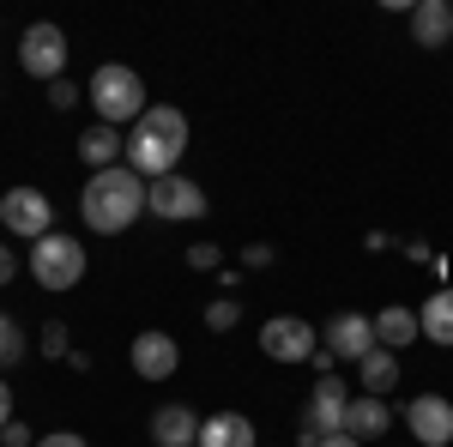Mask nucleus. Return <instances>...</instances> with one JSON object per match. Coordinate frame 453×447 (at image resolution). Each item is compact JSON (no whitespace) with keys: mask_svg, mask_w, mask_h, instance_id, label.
Listing matches in <instances>:
<instances>
[{"mask_svg":"<svg viewBox=\"0 0 453 447\" xmlns=\"http://www.w3.org/2000/svg\"><path fill=\"white\" fill-rule=\"evenodd\" d=\"M411 42L418 49H448L453 42V0H411Z\"/></svg>","mask_w":453,"mask_h":447,"instance_id":"13","label":"nucleus"},{"mask_svg":"<svg viewBox=\"0 0 453 447\" xmlns=\"http://www.w3.org/2000/svg\"><path fill=\"white\" fill-rule=\"evenodd\" d=\"M188 266H194V273H218V266H224V248H218V242H188Z\"/></svg>","mask_w":453,"mask_h":447,"instance_id":"24","label":"nucleus"},{"mask_svg":"<svg viewBox=\"0 0 453 447\" xmlns=\"http://www.w3.org/2000/svg\"><path fill=\"white\" fill-rule=\"evenodd\" d=\"M19 73H31V79H42V85L67 79V31L49 25V19L25 25V31H19Z\"/></svg>","mask_w":453,"mask_h":447,"instance_id":"5","label":"nucleus"},{"mask_svg":"<svg viewBox=\"0 0 453 447\" xmlns=\"http://www.w3.org/2000/svg\"><path fill=\"white\" fill-rule=\"evenodd\" d=\"M357 381H363V393H375V399H387V393L399 387V357L375 344V351H369V357L357 363Z\"/></svg>","mask_w":453,"mask_h":447,"instance_id":"20","label":"nucleus"},{"mask_svg":"<svg viewBox=\"0 0 453 447\" xmlns=\"http://www.w3.org/2000/svg\"><path fill=\"white\" fill-rule=\"evenodd\" d=\"M145 212L151 218H164V224H194V218H206V188L194 181V175H164V181H151L145 188Z\"/></svg>","mask_w":453,"mask_h":447,"instance_id":"8","label":"nucleus"},{"mask_svg":"<svg viewBox=\"0 0 453 447\" xmlns=\"http://www.w3.org/2000/svg\"><path fill=\"white\" fill-rule=\"evenodd\" d=\"M145 175H134L127 164H115V170H97L85 181V194H79V218H85V230H97V236H121V230H134V218L145 212Z\"/></svg>","mask_w":453,"mask_h":447,"instance_id":"1","label":"nucleus"},{"mask_svg":"<svg viewBox=\"0 0 453 447\" xmlns=\"http://www.w3.org/2000/svg\"><path fill=\"white\" fill-rule=\"evenodd\" d=\"M6 423H12V387L0 381V429H6Z\"/></svg>","mask_w":453,"mask_h":447,"instance_id":"30","label":"nucleus"},{"mask_svg":"<svg viewBox=\"0 0 453 447\" xmlns=\"http://www.w3.org/2000/svg\"><path fill=\"white\" fill-rule=\"evenodd\" d=\"M411 339H423V327H418V309H405V303H393V309H381V314H375V344H381V351H393V357H399V351H405Z\"/></svg>","mask_w":453,"mask_h":447,"instance_id":"18","label":"nucleus"},{"mask_svg":"<svg viewBox=\"0 0 453 447\" xmlns=\"http://www.w3.org/2000/svg\"><path fill=\"white\" fill-rule=\"evenodd\" d=\"M79 158L91 164V175L115 170V164H127V134H121V127H104V121H91V127L79 134Z\"/></svg>","mask_w":453,"mask_h":447,"instance_id":"14","label":"nucleus"},{"mask_svg":"<svg viewBox=\"0 0 453 447\" xmlns=\"http://www.w3.org/2000/svg\"><path fill=\"white\" fill-rule=\"evenodd\" d=\"M127 363H134L140 381H170L181 369V344L170 333H157V327H145L140 339H134V351H127Z\"/></svg>","mask_w":453,"mask_h":447,"instance_id":"12","label":"nucleus"},{"mask_svg":"<svg viewBox=\"0 0 453 447\" xmlns=\"http://www.w3.org/2000/svg\"><path fill=\"white\" fill-rule=\"evenodd\" d=\"M151 435H157V447H194L200 442V417L188 405H157L151 412Z\"/></svg>","mask_w":453,"mask_h":447,"instance_id":"17","label":"nucleus"},{"mask_svg":"<svg viewBox=\"0 0 453 447\" xmlns=\"http://www.w3.org/2000/svg\"><path fill=\"white\" fill-rule=\"evenodd\" d=\"M181 151H188V115L175 104H151L127 134V170L145 181H164V175H175Z\"/></svg>","mask_w":453,"mask_h":447,"instance_id":"2","label":"nucleus"},{"mask_svg":"<svg viewBox=\"0 0 453 447\" xmlns=\"http://www.w3.org/2000/svg\"><path fill=\"white\" fill-rule=\"evenodd\" d=\"M42 357H55V363H61V357H73V333H67V320H49V327H42Z\"/></svg>","mask_w":453,"mask_h":447,"instance_id":"23","label":"nucleus"},{"mask_svg":"<svg viewBox=\"0 0 453 447\" xmlns=\"http://www.w3.org/2000/svg\"><path fill=\"white\" fill-rule=\"evenodd\" d=\"M206 327H211V333H236V327H242V303H236V297L206 303Z\"/></svg>","mask_w":453,"mask_h":447,"instance_id":"22","label":"nucleus"},{"mask_svg":"<svg viewBox=\"0 0 453 447\" xmlns=\"http://www.w3.org/2000/svg\"><path fill=\"white\" fill-rule=\"evenodd\" d=\"M405 429L423 447H453V399L448 393H418L405 399Z\"/></svg>","mask_w":453,"mask_h":447,"instance_id":"10","label":"nucleus"},{"mask_svg":"<svg viewBox=\"0 0 453 447\" xmlns=\"http://www.w3.org/2000/svg\"><path fill=\"white\" fill-rule=\"evenodd\" d=\"M0 447H36L31 423H25V417H12V423H6V429H0Z\"/></svg>","mask_w":453,"mask_h":447,"instance_id":"27","label":"nucleus"},{"mask_svg":"<svg viewBox=\"0 0 453 447\" xmlns=\"http://www.w3.org/2000/svg\"><path fill=\"white\" fill-rule=\"evenodd\" d=\"M85 104L97 109V121L104 127H134L145 109V79L134 67H121V61H104V67L91 73V85H85Z\"/></svg>","mask_w":453,"mask_h":447,"instance_id":"3","label":"nucleus"},{"mask_svg":"<svg viewBox=\"0 0 453 447\" xmlns=\"http://www.w3.org/2000/svg\"><path fill=\"white\" fill-rule=\"evenodd\" d=\"M12 278H19V254L0 242V284H12Z\"/></svg>","mask_w":453,"mask_h":447,"instance_id":"29","label":"nucleus"},{"mask_svg":"<svg viewBox=\"0 0 453 447\" xmlns=\"http://www.w3.org/2000/svg\"><path fill=\"white\" fill-rule=\"evenodd\" d=\"M85 242L61 236V230H49L42 242H31V278L42 284V290H73L79 278H85Z\"/></svg>","mask_w":453,"mask_h":447,"instance_id":"4","label":"nucleus"},{"mask_svg":"<svg viewBox=\"0 0 453 447\" xmlns=\"http://www.w3.org/2000/svg\"><path fill=\"white\" fill-rule=\"evenodd\" d=\"M320 447H363V442H357V435H326Z\"/></svg>","mask_w":453,"mask_h":447,"instance_id":"31","label":"nucleus"},{"mask_svg":"<svg viewBox=\"0 0 453 447\" xmlns=\"http://www.w3.org/2000/svg\"><path fill=\"white\" fill-rule=\"evenodd\" d=\"M273 260H279V254H273V242H248V248H242V266H248V273H266Z\"/></svg>","mask_w":453,"mask_h":447,"instance_id":"26","label":"nucleus"},{"mask_svg":"<svg viewBox=\"0 0 453 447\" xmlns=\"http://www.w3.org/2000/svg\"><path fill=\"white\" fill-rule=\"evenodd\" d=\"M260 435H254V423H248L242 412H211L200 417V442L194 447H254Z\"/></svg>","mask_w":453,"mask_h":447,"instance_id":"16","label":"nucleus"},{"mask_svg":"<svg viewBox=\"0 0 453 447\" xmlns=\"http://www.w3.org/2000/svg\"><path fill=\"white\" fill-rule=\"evenodd\" d=\"M36 447H91V442H85L79 429H55V435H42Z\"/></svg>","mask_w":453,"mask_h":447,"instance_id":"28","label":"nucleus"},{"mask_svg":"<svg viewBox=\"0 0 453 447\" xmlns=\"http://www.w3.org/2000/svg\"><path fill=\"white\" fill-rule=\"evenodd\" d=\"M387 429H393V405L375 399V393H357L350 412H345V435H357V442L369 447V442H381Z\"/></svg>","mask_w":453,"mask_h":447,"instance_id":"15","label":"nucleus"},{"mask_svg":"<svg viewBox=\"0 0 453 447\" xmlns=\"http://www.w3.org/2000/svg\"><path fill=\"white\" fill-rule=\"evenodd\" d=\"M350 393L345 381H333V375H320L314 381V393H309V405H303V447H320L326 435H345V412H350Z\"/></svg>","mask_w":453,"mask_h":447,"instance_id":"6","label":"nucleus"},{"mask_svg":"<svg viewBox=\"0 0 453 447\" xmlns=\"http://www.w3.org/2000/svg\"><path fill=\"white\" fill-rule=\"evenodd\" d=\"M73 104H85V91H79L73 79H55V85H49V109H73Z\"/></svg>","mask_w":453,"mask_h":447,"instance_id":"25","label":"nucleus"},{"mask_svg":"<svg viewBox=\"0 0 453 447\" xmlns=\"http://www.w3.org/2000/svg\"><path fill=\"white\" fill-rule=\"evenodd\" d=\"M260 351L273 363H309L320 351V333L309 320H296V314H273V320H260Z\"/></svg>","mask_w":453,"mask_h":447,"instance_id":"9","label":"nucleus"},{"mask_svg":"<svg viewBox=\"0 0 453 447\" xmlns=\"http://www.w3.org/2000/svg\"><path fill=\"white\" fill-rule=\"evenodd\" d=\"M418 327L429 344H448L453 351V284H441V290H429V303L418 309Z\"/></svg>","mask_w":453,"mask_h":447,"instance_id":"19","label":"nucleus"},{"mask_svg":"<svg viewBox=\"0 0 453 447\" xmlns=\"http://www.w3.org/2000/svg\"><path fill=\"white\" fill-rule=\"evenodd\" d=\"M19 363H25V327L0 314V369H19Z\"/></svg>","mask_w":453,"mask_h":447,"instance_id":"21","label":"nucleus"},{"mask_svg":"<svg viewBox=\"0 0 453 447\" xmlns=\"http://www.w3.org/2000/svg\"><path fill=\"white\" fill-rule=\"evenodd\" d=\"M0 230H12L19 242H42L55 230V200L42 188H6L0 194Z\"/></svg>","mask_w":453,"mask_h":447,"instance_id":"7","label":"nucleus"},{"mask_svg":"<svg viewBox=\"0 0 453 447\" xmlns=\"http://www.w3.org/2000/svg\"><path fill=\"white\" fill-rule=\"evenodd\" d=\"M320 344H326L339 363H363V357L375 351V314H357V309L333 314L326 333H320Z\"/></svg>","mask_w":453,"mask_h":447,"instance_id":"11","label":"nucleus"}]
</instances>
